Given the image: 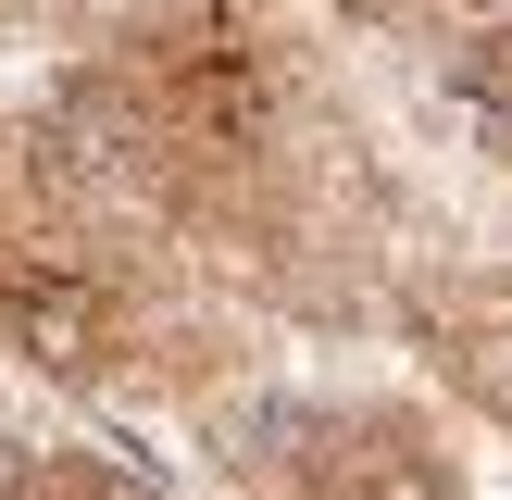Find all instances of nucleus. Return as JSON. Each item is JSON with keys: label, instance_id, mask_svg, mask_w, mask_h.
Wrapping results in <instances>:
<instances>
[{"label": "nucleus", "instance_id": "nucleus-1", "mask_svg": "<svg viewBox=\"0 0 512 500\" xmlns=\"http://www.w3.org/2000/svg\"><path fill=\"white\" fill-rule=\"evenodd\" d=\"M63 150L275 313H388V200L288 0H113L50 88Z\"/></svg>", "mask_w": 512, "mask_h": 500}, {"label": "nucleus", "instance_id": "nucleus-2", "mask_svg": "<svg viewBox=\"0 0 512 500\" xmlns=\"http://www.w3.org/2000/svg\"><path fill=\"white\" fill-rule=\"evenodd\" d=\"M200 450L238 500H488L425 400L400 388H225Z\"/></svg>", "mask_w": 512, "mask_h": 500}, {"label": "nucleus", "instance_id": "nucleus-3", "mask_svg": "<svg viewBox=\"0 0 512 500\" xmlns=\"http://www.w3.org/2000/svg\"><path fill=\"white\" fill-rule=\"evenodd\" d=\"M388 338L413 350V375L450 413L512 438V263H400Z\"/></svg>", "mask_w": 512, "mask_h": 500}, {"label": "nucleus", "instance_id": "nucleus-4", "mask_svg": "<svg viewBox=\"0 0 512 500\" xmlns=\"http://www.w3.org/2000/svg\"><path fill=\"white\" fill-rule=\"evenodd\" d=\"M438 88H450V113L475 125V150H488V163H512V13L475 25L463 50H438Z\"/></svg>", "mask_w": 512, "mask_h": 500}, {"label": "nucleus", "instance_id": "nucleus-5", "mask_svg": "<svg viewBox=\"0 0 512 500\" xmlns=\"http://www.w3.org/2000/svg\"><path fill=\"white\" fill-rule=\"evenodd\" d=\"M325 13L375 25V38H413V50H463L475 25H500L512 0H325Z\"/></svg>", "mask_w": 512, "mask_h": 500}, {"label": "nucleus", "instance_id": "nucleus-6", "mask_svg": "<svg viewBox=\"0 0 512 500\" xmlns=\"http://www.w3.org/2000/svg\"><path fill=\"white\" fill-rule=\"evenodd\" d=\"M25 500H163L138 463H113V450H75V438H50L38 450V475H25Z\"/></svg>", "mask_w": 512, "mask_h": 500}]
</instances>
